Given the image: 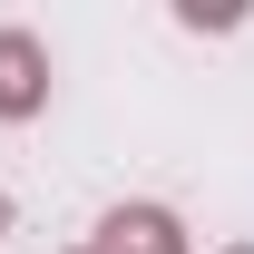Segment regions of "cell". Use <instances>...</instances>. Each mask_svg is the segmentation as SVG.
Listing matches in <instances>:
<instances>
[{
    "mask_svg": "<svg viewBox=\"0 0 254 254\" xmlns=\"http://www.w3.org/2000/svg\"><path fill=\"white\" fill-rule=\"evenodd\" d=\"M186 245H195V235L176 225V205H108L88 254H186Z\"/></svg>",
    "mask_w": 254,
    "mask_h": 254,
    "instance_id": "6da1fadb",
    "label": "cell"
},
{
    "mask_svg": "<svg viewBox=\"0 0 254 254\" xmlns=\"http://www.w3.org/2000/svg\"><path fill=\"white\" fill-rule=\"evenodd\" d=\"M49 108V39L0 30V118H39Z\"/></svg>",
    "mask_w": 254,
    "mask_h": 254,
    "instance_id": "7a4b0ae2",
    "label": "cell"
},
{
    "mask_svg": "<svg viewBox=\"0 0 254 254\" xmlns=\"http://www.w3.org/2000/svg\"><path fill=\"white\" fill-rule=\"evenodd\" d=\"M0 235H10V195H0Z\"/></svg>",
    "mask_w": 254,
    "mask_h": 254,
    "instance_id": "3957f363",
    "label": "cell"
},
{
    "mask_svg": "<svg viewBox=\"0 0 254 254\" xmlns=\"http://www.w3.org/2000/svg\"><path fill=\"white\" fill-rule=\"evenodd\" d=\"M225 254H254V245H225Z\"/></svg>",
    "mask_w": 254,
    "mask_h": 254,
    "instance_id": "277c9868",
    "label": "cell"
}]
</instances>
